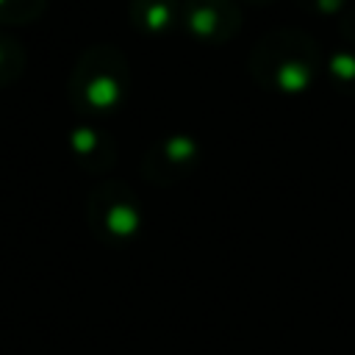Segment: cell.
Masks as SVG:
<instances>
[{
  "mask_svg": "<svg viewBox=\"0 0 355 355\" xmlns=\"http://www.w3.org/2000/svg\"><path fill=\"white\" fill-rule=\"evenodd\" d=\"M136 197L119 183H103L89 200V222L105 241H122L136 230Z\"/></svg>",
  "mask_w": 355,
  "mask_h": 355,
  "instance_id": "1",
  "label": "cell"
},
{
  "mask_svg": "<svg viewBox=\"0 0 355 355\" xmlns=\"http://www.w3.org/2000/svg\"><path fill=\"white\" fill-rule=\"evenodd\" d=\"M17 69H19V64H11V47L0 42V83L11 80Z\"/></svg>",
  "mask_w": 355,
  "mask_h": 355,
  "instance_id": "2",
  "label": "cell"
}]
</instances>
